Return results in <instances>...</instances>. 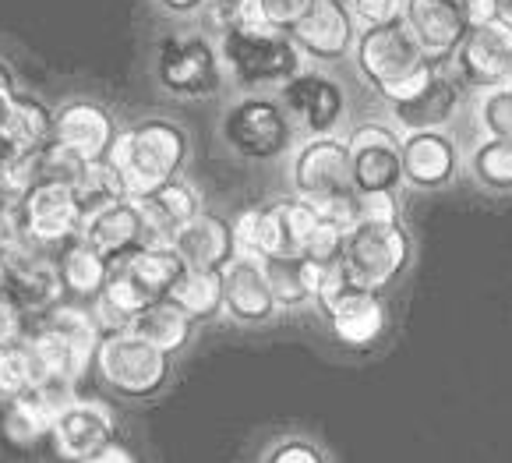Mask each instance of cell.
<instances>
[{"label": "cell", "mask_w": 512, "mask_h": 463, "mask_svg": "<svg viewBox=\"0 0 512 463\" xmlns=\"http://www.w3.org/2000/svg\"><path fill=\"white\" fill-rule=\"evenodd\" d=\"M188 152V131L181 124L166 117H149L117 135L106 163L117 170L128 198H145L184 174Z\"/></svg>", "instance_id": "6da1fadb"}, {"label": "cell", "mask_w": 512, "mask_h": 463, "mask_svg": "<svg viewBox=\"0 0 512 463\" xmlns=\"http://www.w3.org/2000/svg\"><path fill=\"white\" fill-rule=\"evenodd\" d=\"M290 184H294L297 198L315 205L322 220H332L339 227L357 223V188L350 177L347 138H304L290 160Z\"/></svg>", "instance_id": "7a4b0ae2"}, {"label": "cell", "mask_w": 512, "mask_h": 463, "mask_svg": "<svg viewBox=\"0 0 512 463\" xmlns=\"http://www.w3.org/2000/svg\"><path fill=\"white\" fill-rule=\"evenodd\" d=\"M350 57H354V68L364 78V85L375 89L385 103H396V99L417 92L435 71L403 22L357 29V43Z\"/></svg>", "instance_id": "3957f363"}, {"label": "cell", "mask_w": 512, "mask_h": 463, "mask_svg": "<svg viewBox=\"0 0 512 463\" xmlns=\"http://www.w3.org/2000/svg\"><path fill=\"white\" fill-rule=\"evenodd\" d=\"M216 46L226 78H234V85L248 92L283 89L290 78L304 71L301 50L287 32L237 25V29H226L223 36H216Z\"/></svg>", "instance_id": "277c9868"}, {"label": "cell", "mask_w": 512, "mask_h": 463, "mask_svg": "<svg viewBox=\"0 0 512 463\" xmlns=\"http://www.w3.org/2000/svg\"><path fill=\"white\" fill-rule=\"evenodd\" d=\"M219 135H223V145L234 152L237 160L272 163L290 152L297 128L279 99L265 96V92H248V96L234 99L223 110Z\"/></svg>", "instance_id": "5b68a950"}, {"label": "cell", "mask_w": 512, "mask_h": 463, "mask_svg": "<svg viewBox=\"0 0 512 463\" xmlns=\"http://www.w3.org/2000/svg\"><path fill=\"white\" fill-rule=\"evenodd\" d=\"M152 75L159 89L174 99H212L226 82L219 46L205 32H177L159 39Z\"/></svg>", "instance_id": "8992f818"}, {"label": "cell", "mask_w": 512, "mask_h": 463, "mask_svg": "<svg viewBox=\"0 0 512 463\" xmlns=\"http://www.w3.org/2000/svg\"><path fill=\"white\" fill-rule=\"evenodd\" d=\"M414 259V241L403 223H368L357 220L343 241V273L350 283L382 294L400 280Z\"/></svg>", "instance_id": "52a82bcc"}, {"label": "cell", "mask_w": 512, "mask_h": 463, "mask_svg": "<svg viewBox=\"0 0 512 463\" xmlns=\"http://www.w3.org/2000/svg\"><path fill=\"white\" fill-rule=\"evenodd\" d=\"M96 372L110 389L128 400H152L174 379V361L163 350L149 347L135 333H103L96 350Z\"/></svg>", "instance_id": "ba28073f"}, {"label": "cell", "mask_w": 512, "mask_h": 463, "mask_svg": "<svg viewBox=\"0 0 512 463\" xmlns=\"http://www.w3.org/2000/svg\"><path fill=\"white\" fill-rule=\"evenodd\" d=\"M350 152V177H354L357 195H375L403 188V135L392 124L364 121L347 135Z\"/></svg>", "instance_id": "9c48e42d"}, {"label": "cell", "mask_w": 512, "mask_h": 463, "mask_svg": "<svg viewBox=\"0 0 512 463\" xmlns=\"http://www.w3.org/2000/svg\"><path fill=\"white\" fill-rule=\"evenodd\" d=\"M400 22L424 50L431 68H452V57L474 29L467 0H403Z\"/></svg>", "instance_id": "30bf717a"}, {"label": "cell", "mask_w": 512, "mask_h": 463, "mask_svg": "<svg viewBox=\"0 0 512 463\" xmlns=\"http://www.w3.org/2000/svg\"><path fill=\"white\" fill-rule=\"evenodd\" d=\"M276 99L290 114L294 128L308 138L336 135L339 124L347 121V89L318 68H304L297 78H290Z\"/></svg>", "instance_id": "8fae6325"}, {"label": "cell", "mask_w": 512, "mask_h": 463, "mask_svg": "<svg viewBox=\"0 0 512 463\" xmlns=\"http://www.w3.org/2000/svg\"><path fill=\"white\" fill-rule=\"evenodd\" d=\"M318 308H322L332 336L343 347H357V350L371 347V343L382 340L385 326H389V312H385L382 294L357 287V283H350V276L339 287H332L318 301Z\"/></svg>", "instance_id": "7c38bea8"}, {"label": "cell", "mask_w": 512, "mask_h": 463, "mask_svg": "<svg viewBox=\"0 0 512 463\" xmlns=\"http://www.w3.org/2000/svg\"><path fill=\"white\" fill-rule=\"evenodd\" d=\"M452 75L477 92L512 85V32L502 22L474 25L452 57Z\"/></svg>", "instance_id": "4fadbf2b"}, {"label": "cell", "mask_w": 512, "mask_h": 463, "mask_svg": "<svg viewBox=\"0 0 512 463\" xmlns=\"http://www.w3.org/2000/svg\"><path fill=\"white\" fill-rule=\"evenodd\" d=\"M18 216H22L25 241L36 244H64L82 237V209L75 202V191L68 184L39 181L29 195L18 202Z\"/></svg>", "instance_id": "5bb4252c"}, {"label": "cell", "mask_w": 512, "mask_h": 463, "mask_svg": "<svg viewBox=\"0 0 512 463\" xmlns=\"http://www.w3.org/2000/svg\"><path fill=\"white\" fill-rule=\"evenodd\" d=\"M290 39L308 61L336 64L354 54L357 22L350 15L347 0H311L304 18L290 29Z\"/></svg>", "instance_id": "9a60e30c"}, {"label": "cell", "mask_w": 512, "mask_h": 463, "mask_svg": "<svg viewBox=\"0 0 512 463\" xmlns=\"http://www.w3.org/2000/svg\"><path fill=\"white\" fill-rule=\"evenodd\" d=\"M463 107V85L452 75V68H435L431 78L410 96L389 103L392 128L410 135V131H445Z\"/></svg>", "instance_id": "2e32d148"}, {"label": "cell", "mask_w": 512, "mask_h": 463, "mask_svg": "<svg viewBox=\"0 0 512 463\" xmlns=\"http://www.w3.org/2000/svg\"><path fill=\"white\" fill-rule=\"evenodd\" d=\"M117 121L106 107L92 103V99H71L61 110H53V142L75 152L78 160L99 163L110 156L113 142H117Z\"/></svg>", "instance_id": "e0dca14e"}, {"label": "cell", "mask_w": 512, "mask_h": 463, "mask_svg": "<svg viewBox=\"0 0 512 463\" xmlns=\"http://www.w3.org/2000/svg\"><path fill=\"white\" fill-rule=\"evenodd\" d=\"M113 435H117V421H113V410L99 400H71L61 410V418L53 425L50 439L53 449L61 460L82 463L89 456H96L99 449L113 446Z\"/></svg>", "instance_id": "ac0fdd59"}, {"label": "cell", "mask_w": 512, "mask_h": 463, "mask_svg": "<svg viewBox=\"0 0 512 463\" xmlns=\"http://www.w3.org/2000/svg\"><path fill=\"white\" fill-rule=\"evenodd\" d=\"M460 174V145L449 131L403 135V184L417 191H442Z\"/></svg>", "instance_id": "d6986e66"}, {"label": "cell", "mask_w": 512, "mask_h": 463, "mask_svg": "<svg viewBox=\"0 0 512 463\" xmlns=\"http://www.w3.org/2000/svg\"><path fill=\"white\" fill-rule=\"evenodd\" d=\"M4 255H8V287H4V297L15 304L18 312H53L64 297L61 266H53L50 259L36 255L32 244L18 251H4Z\"/></svg>", "instance_id": "ffe728a7"}, {"label": "cell", "mask_w": 512, "mask_h": 463, "mask_svg": "<svg viewBox=\"0 0 512 463\" xmlns=\"http://www.w3.org/2000/svg\"><path fill=\"white\" fill-rule=\"evenodd\" d=\"M82 241L89 244V248H96L110 266H121L131 255L152 248L149 227H145V216L135 198H124V202L110 205V209H103L99 216L85 220Z\"/></svg>", "instance_id": "44dd1931"}, {"label": "cell", "mask_w": 512, "mask_h": 463, "mask_svg": "<svg viewBox=\"0 0 512 463\" xmlns=\"http://www.w3.org/2000/svg\"><path fill=\"white\" fill-rule=\"evenodd\" d=\"M223 312L241 326H265L276 319L279 304L272 297L269 276L258 259H241L237 255L223 269Z\"/></svg>", "instance_id": "7402d4cb"}, {"label": "cell", "mask_w": 512, "mask_h": 463, "mask_svg": "<svg viewBox=\"0 0 512 463\" xmlns=\"http://www.w3.org/2000/svg\"><path fill=\"white\" fill-rule=\"evenodd\" d=\"M71 400H75V389L68 386H32L29 393L15 396L4 407V435H8V442L32 446V442L46 439Z\"/></svg>", "instance_id": "603a6c76"}, {"label": "cell", "mask_w": 512, "mask_h": 463, "mask_svg": "<svg viewBox=\"0 0 512 463\" xmlns=\"http://www.w3.org/2000/svg\"><path fill=\"white\" fill-rule=\"evenodd\" d=\"M138 209L145 216V227H149V237H152V248H170L177 237V230H184L191 220L205 213L202 205V195L191 181L177 177L170 181L166 188L152 191L145 198H135Z\"/></svg>", "instance_id": "cb8c5ba5"}, {"label": "cell", "mask_w": 512, "mask_h": 463, "mask_svg": "<svg viewBox=\"0 0 512 463\" xmlns=\"http://www.w3.org/2000/svg\"><path fill=\"white\" fill-rule=\"evenodd\" d=\"M170 248L181 255L184 266L202 269V273H223L237 259L230 220H223L219 213H209V209L198 220H191L184 230H177Z\"/></svg>", "instance_id": "d4e9b609"}, {"label": "cell", "mask_w": 512, "mask_h": 463, "mask_svg": "<svg viewBox=\"0 0 512 463\" xmlns=\"http://www.w3.org/2000/svg\"><path fill=\"white\" fill-rule=\"evenodd\" d=\"M322 216L304 198H276L265 205V259H304Z\"/></svg>", "instance_id": "484cf974"}, {"label": "cell", "mask_w": 512, "mask_h": 463, "mask_svg": "<svg viewBox=\"0 0 512 463\" xmlns=\"http://www.w3.org/2000/svg\"><path fill=\"white\" fill-rule=\"evenodd\" d=\"M43 326L61 336L71 361H75L78 379H85V372L96 365V350H99V340H103V329H99L96 315H92L89 308H82V304L61 301L53 312H46Z\"/></svg>", "instance_id": "4316f807"}, {"label": "cell", "mask_w": 512, "mask_h": 463, "mask_svg": "<svg viewBox=\"0 0 512 463\" xmlns=\"http://www.w3.org/2000/svg\"><path fill=\"white\" fill-rule=\"evenodd\" d=\"M128 333H135L138 340H145L149 347L163 350L166 357H174L191 343V336H195V322H191L188 315L177 312L170 301H159L128 322Z\"/></svg>", "instance_id": "83f0119b"}, {"label": "cell", "mask_w": 512, "mask_h": 463, "mask_svg": "<svg viewBox=\"0 0 512 463\" xmlns=\"http://www.w3.org/2000/svg\"><path fill=\"white\" fill-rule=\"evenodd\" d=\"M166 301L174 304L177 312L188 315L191 322H209L223 312V273H202V269H188L181 276Z\"/></svg>", "instance_id": "f1b7e54d"}, {"label": "cell", "mask_w": 512, "mask_h": 463, "mask_svg": "<svg viewBox=\"0 0 512 463\" xmlns=\"http://www.w3.org/2000/svg\"><path fill=\"white\" fill-rule=\"evenodd\" d=\"M110 269H113L110 262L78 237V241L68 244L64 262H61L64 290H71L75 297H92V301H96V297L103 294L106 280H110Z\"/></svg>", "instance_id": "f546056e"}, {"label": "cell", "mask_w": 512, "mask_h": 463, "mask_svg": "<svg viewBox=\"0 0 512 463\" xmlns=\"http://www.w3.org/2000/svg\"><path fill=\"white\" fill-rule=\"evenodd\" d=\"M121 266L128 269L156 301H166L170 290L188 273V266H184L174 248H145V251H138V255H131L128 262H121Z\"/></svg>", "instance_id": "4dcf8cb0"}, {"label": "cell", "mask_w": 512, "mask_h": 463, "mask_svg": "<svg viewBox=\"0 0 512 463\" xmlns=\"http://www.w3.org/2000/svg\"><path fill=\"white\" fill-rule=\"evenodd\" d=\"M467 174L491 195H512V142L481 138L467 156Z\"/></svg>", "instance_id": "1f68e13d"}, {"label": "cell", "mask_w": 512, "mask_h": 463, "mask_svg": "<svg viewBox=\"0 0 512 463\" xmlns=\"http://www.w3.org/2000/svg\"><path fill=\"white\" fill-rule=\"evenodd\" d=\"M53 138V110L36 96H18L4 142L18 152H39Z\"/></svg>", "instance_id": "d6a6232c"}, {"label": "cell", "mask_w": 512, "mask_h": 463, "mask_svg": "<svg viewBox=\"0 0 512 463\" xmlns=\"http://www.w3.org/2000/svg\"><path fill=\"white\" fill-rule=\"evenodd\" d=\"M71 191H75V202H78V209H82V220H92V216H99L103 209H110V205L128 198L117 170H113L106 160L89 163Z\"/></svg>", "instance_id": "836d02e7"}, {"label": "cell", "mask_w": 512, "mask_h": 463, "mask_svg": "<svg viewBox=\"0 0 512 463\" xmlns=\"http://www.w3.org/2000/svg\"><path fill=\"white\" fill-rule=\"evenodd\" d=\"M308 8L311 0H237V25H244V29H276L290 36V29L301 22Z\"/></svg>", "instance_id": "e575fe53"}, {"label": "cell", "mask_w": 512, "mask_h": 463, "mask_svg": "<svg viewBox=\"0 0 512 463\" xmlns=\"http://www.w3.org/2000/svg\"><path fill=\"white\" fill-rule=\"evenodd\" d=\"M32 386H43V379H39L36 357H32L29 343L18 340L0 350V403L8 407L15 396L29 393Z\"/></svg>", "instance_id": "d590c367"}, {"label": "cell", "mask_w": 512, "mask_h": 463, "mask_svg": "<svg viewBox=\"0 0 512 463\" xmlns=\"http://www.w3.org/2000/svg\"><path fill=\"white\" fill-rule=\"evenodd\" d=\"M265 276H269V287L272 297H276L279 308H304V304H315L311 301V290L308 280H304V266L301 259H265Z\"/></svg>", "instance_id": "8d00e7d4"}, {"label": "cell", "mask_w": 512, "mask_h": 463, "mask_svg": "<svg viewBox=\"0 0 512 463\" xmlns=\"http://www.w3.org/2000/svg\"><path fill=\"white\" fill-rule=\"evenodd\" d=\"M474 117L484 138H498V142H512V85H498V89H484L474 99Z\"/></svg>", "instance_id": "74e56055"}, {"label": "cell", "mask_w": 512, "mask_h": 463, "mask_svg": "<svg viewBox=\"0 0 512 463\" xmlns=\"http://www.w3.org/2000/svg\"><path fill=\"white\" fill-rule=\"evenodd\" d=\"M258 463H332L322 442L308 435H279L258 453Z\"/></svg>", "instance_id": "f35d334b"}, {"label": "cell", "mask_w": 512, "mask_h": 463, "mask_svg": "<svg viewBox=\"0 0 512 463\" xmlns=\"http://www.w3.org/2000/svg\"><path fill=\"white\" fill-rule=\"evenodd\" d=\"M234 230V248L241 259L265 262V205H248L230 220Z\"/></svg>", "instance_id": "ab89813d"}, {"label": "cell", "mask_w": 512, "mask_h": 463, "mask_svg": "<svg viewBox=\"0 0 512 463\" xmlns=\"http://www.w3.org/2000/svg\"><path fill=\"white\" fill-rule=\"evenodd\" d=\"M357 220H368V223H403L400 220V195H392V191L357 195Z\"/></svg>", "instance_id": "60d3db41"}, {"label": "cell", "mask_w": 512, "mask_h": 463, "mask_svg": "<svg viewBox=\"0 0 512 463\" xmlns=\"http://www.w3.org/2000/svg\"><path fill=\"white\" fill-rule=\"evenodd\" d=\"M354 22H361V29L368 25H385V22H400L403 15V0H347Z\"/></svg>", "instance_id": "b9f144b4"}, {"label": "cell", "mask_w": 512, "mask_h": 463, "mask_svg": "<svg viewBox=\"0 0 512 463\" xmlns=\"http://www.w3.org/2000/svg\"><path fill=\"white\" fill-rule=\"evenodd\" d=\"M18 340H25L22 336V312H18L8 297H0V350L11 347V343H18Z\"/></svg>", "instance_id": "7bdbcfd3"}, {"label": "cell", "mask_w": 512, "mask_h": 463, "mask_svg": "<svg viewBox=\"0 0 512 463\" xmlns=\"http://www.w3.org/2000/svg\"><path fill=\"white\" fill-rule=\"evenodd\" d=\"M156 4L166 11V15L191 18V15H202V11H205V4H209V0H156Z\"/></svg>", "instance_id": "ee69618b"}, {"label": "cell", "mask_w": 512, "mask_h": 463, "mask_svg": "<svg viewBox=\"0 0 512 463\" xmlns=\"http://www.w3.org/2000/svg\"><path fill=\"white\" fill-rule=\"evenodd\" d=\"M467 4H470V22L474 25L498 22V0H467Z\"/></svg>", "instance_id": "f6af8a7d"}, {"label": "cell", "mask_w": 512, "mask_h": 463, "mask_svg": "<svg viewBox=\"0 0 512 463\" xmlns=\"http://www.w3.org/2000/svg\"><path fill=\"white\" fill-rule=\"evenodd\" d=\"M82 463H138V460L124 446H117V442H113V446L99 449L96 456H89V460H82Z\"/></svg>", "instance_id": "bcb514c9"}, {"label": "cell", "mask_w": 512, "mask_h": 463, "mask_svg": "<svg viewBox=\"0 0 512 463\" xmlns=\"http://www.w3.org/2000/svg\"><path fill=\"white\" fill-rule=\"evenodd\" d=\"M15 103H18V92L15 89H0V138H4L11 117H15Z\"/></svg>", "instance_id": "7dc6e473"}, {"label": "cell", "mask_w": 512, "mask_h": 463, "mask_svg": "<svg viewBox=\"0 0 512 463\" xmlns=\"http://www.w3.org/2000/svg\"><path fill=\"white\" fill-rule=\"evenodd\" d=\"M498 22L512 32V0H498Z\"/></svg>", "instance_id": "c3c4849f"}, {"label": "cell", "mask_w": 512, "mask_h": 463, "mask_svg": "<svg viewBox=\"0 0 512 463\" xmlns=\"http://www.w3.org/2000/svg\"><path fill=\"white\" fill-rule=\"evenodd\" d=\"M4 287H8V255L0 251V297H4Z\"/></svg>", "instance_id": "681fc988"}, {"label": "cell", "mask_w": 512, "mask_h": 463, "mask_svg": "<svg viewBox=\"0 0 512 463\" xmlns=\"http://www.w3.org/2000/svg\"><path fill=\"white\" fill-rule=\"evenodd\" d=\"M0 407H4V403H0Z\"/></svg>", "instance_id": "f907efd6"}]
</instances>
